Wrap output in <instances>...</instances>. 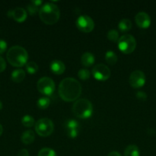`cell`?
<instances>
[{
    "label": "cell",
    "mask_w": 156,
    "mask_h": 156,
    "mask_svg": "<svg viewBox=\"0 0 156 156\" xmlns=\"http://www.w3.org/2000/svg\"><path fill=\"white\" fill-rule=\"evenodd\" d=\"M82 87L80 83L73 78H65L59 85V94L65 101H73L80 96Z\"/></svg>",
    "instance_id": "1"
},
{
    "label": "cell",
    "mask_w": 156,
    "mask_h": 156,
    "mask_svg": "<svg viewBox=\"0 0 156 156\" xmlns=\"http://www.w3.org/2000/svg\"><path fill=\"white\" fill-rule=\"evenodd\" d=\"M60 9L57 5L47 2L43 5L39 9V17L46 24H54L59 20Z\"/></svg>",
    "instance_id": "2"
},
{
    "label": "cell",
    "mask_w": 156,
    "mask_h": 156,
    "mask_svg": "<svg viewBox=\"0 0 156 156\" xmlns=\"http://www.w3.org/2000/svg\"><path fill=\"white\" fill-rule=\"evenodd\" d=\"M6 57L12 66L15 67H21L27 62L28 54L24 47L13 46L8 50Z\"/></svg>",
    "instance_id": "3"
},
{
    "label": "cell",
    "mask_w": 156,
    "mask_h": 156,
    "mask_svg": "<svg viewBox=\"0 0 156 156\" xmlns=\"http://www.w3.org/2000/svg\"><path fill=\"white\" fill-rule=\"evenodd\" d=\"M72 111L79 118H89L93 114V105L91 102L87 99H77L73 105Z\"/></svg>",
    "instance_id": "4"
},
{
    "label": "cell",
    "mask_w": 156,
    "mask_h": 156,
    "mask_svg": "<svg viewBox=\"0 0 156 156\" xmlns=\"http://www.w3.org/2000/svg\"><path fill=\"white\" fill-rule=\"evenodd\" d=\"M119 49L124 53H132L136 47V41L134 37L131 34H125L120 37L118 41Z\"/></svg>",
    "instance_id": "5"
},
{
    "label": "cell",
    "mask_w": 156,
    "mask_h": 156,
    "mask_svg": "<svg viewBox=\"0 0 156 156\" xmlns=\"http://www.w3.org/2000/svg\"><path fill=\"white\" fill-rule=\"evenodd\" d=\"M54 126L49 118H41L35 123V131L41 136H48L54 132Z\"/></svg>",
    "instance_id": "6"
},
{
    "label": "cell",
    "mask_w": 156,
    "mask_h": 156,
    "mask_svg": "<svg viewBox=\"0 0 156 156\" xmlns=\"http://www.w3.org/2000/svg\"><path fill=\"white\" fill-rule=\"evenodd\" d=\"M38 90L45 95H51L55 89L54 82L49 77H42L37 82Z\"/></svg>",
    "instance_id": "7"
},
{
    "label": "cell",
    "mask_w": 156,
    "mask_h": 156,
    "mask_svg": "<svg viewBox=\"0 0 156 156\" xmlns=\"http://www.w3.org/2000/svg\"><path fill=\"white\" fill-rule=\"evenodd\" d=\"M76 25L81 31L89 33L94 28V21L88 15H80L76 19Z\"/></svg>",
    "instance_id": "8"
},
{
    "label": "cell",
    "mask_w": 156,
    "mask_h": 156,
    "mask_svg": "<svg viewBox=\"0 0 156 156\" xmlns=\"http://www.w3.org/2000/svg\"><path fill=\"white\" fill-rule=\"evenodd\" d=\"M110 69L107 66L104 64H97L92 69V74L93 77L99 81H105L110 78Z\"/></svg>",
    "instance_id": "9"
},
{
    "label": "cell",
    "mask_w": 156,
    "mask_h": 156,
    "mask_svg": "<svg viewBox=\"0 0 156 156\" xmlns=\"http://www.w3.org/2000/svg\"><path fill=\"white\" fill-rule=\"evenodd\" d=\"M129 84L133 88H141L145 83V76L141 70H135L130 74Z\"/></svg>",
    "instance_id": "10"
},
{
    "label": "cell",
    "mask_w": 156,
    "mask_h": 156,
    "mask_svg": "<svg viewBox=\"0 0 156 156\" xmlns=\"http://www.w3.org/2000/svg\"><path fill=\"white\" fill-rule=\"evenodd\" d=\"M65 128L67 135L70 138H75L77 136L80 130V124L76 120L70 119L66 121Z\"/></svg>",
    "instance_id": "11"
},
{
    "label": "cell",
    "mask_w": 156,
    "mask_h": 156,
    "mask_svg": "<svg viewBox=\"0 0 156 156\" xmlns=\"http://www.w3.org/2000/svg\"><path fill=\"white\" fill-rule=\"evenodd\" d=\"M136 22L139 27L142 28H147L151 24V18L150 16L145 12H139L136 15Z\"/></svg>",
    "instance_id": "12"
},
{
    "label": "cell",
    "mask_w": 156,
    "mask_h": 156,
    "mask_svg": "<svg viewBox=\"0 0 156 156\" xmlns=\"http://www.w3.org/2000/svg\"><path fill=\"white\" fill-rule=\"evenodd\" d=\"M28 14L24 9L21 7H17L12 10V18L18 22H22L27 18Z\"/></svg>",
    "instance_id": "13"
},
{
    "label": "cell",
    "mask_w": 156,
    "mask_h": 156,
    "mask_svg": "<svg viewBox=\"0 0 156 156\" xmlns=\"http://www.w3.org/2000/svg\"><path fill=\"white\" fill-rule=\"evenodd\" d=\"M50 69L54 73L57 75H61L65 71V65L64 62L58 59H55L50 62Z\"/></svg>",
    "instance_id": "14"
},
{
    "label": "cell",
    "mask_w": 156,
    "mask_h": 156,
    "mask_svg": "<svg viewBox=\"0 0 156 156\" xmlns=\"http://www.w3.org/2000/svg\"><path fill=\"white\" fill-rule=\"evenodd\" d=\"M95 62V57L93 53L90 52H86L81 56V62L84 66H90Z\"/></svg>",
    "instance_id": "15"
},
{
    "label": "cell",
    "mask_w": 156,
    "mask_h": 156,
    "mask_svg": "<svg viewBox=\"0 0 156 156\" xmlns=\"http://www.w3.org/2000/svg\"><path fill=\"white\" fill-rule=\"evenodd\" d=\"M35 133L31 129H28V130L24 131L22 134H21V142L24 144H30V143H33L35 140Z\"/></svg>",
    "instance_id": "16"
},
{
    "label": "cell",
    "mask_w": 156,
    "mask_h": 156,
    "mask_svg": "<svg viewBox=\"0 0 156 156\" xmlns=\"http://www.w3.org/2000/svg\"><path fill=\"white\" fill-rule=\"evenodd\" d=\"M24 77H25V73L21 69H18L14 70L11 75V79L13 82H21L24 80Z\"/></svg>",
    "instance_id": "17"
},
{
    "label": "cell",
    "mask_w": 156,
    "mask_h": 156,
    "mask_svg": "<svg viewBox=\"0 0 156 156\" xmlns=\"http://www.w3.org/2000/svg\"><path fill=\"white\" fill-rule=\"evenodd\" d=\"M140 155V151L136 145H129L125 148L124 151V156H139Z\"/></svg>",
    "instance_id": "18"
},
{
    "label": "cell",
    "mask_w": 156,
    "mask_h": 156,
    "mask_svg": "<svg viewBox=\"0 0 156 156\" xmlns=\"http://www.w3.org/2000/svg\"><path fill=\"white\" fill-rule=\"evenodd\" d=\"M119 28L122 32L128 31L132 28V21L128 18H123L119 21Z\"/></svg>",
    "instance_id": "19"
},
{
    "label": "cell",
    "mask_w": 156,
    "mask_h": 156,
    "mask_svg": "<svg viewBox=\"0 0 156 156\" xmlns=\"http://www.w3.org/2000/svg\"><path fill=\"white\" fill-rule=\"evenodd\" d=\"M105 59L109 64H110V65H114L117 62L118 57L114 52L111 51V50H109V51H107L106 53Z\"/></svg>",
    "instance_id": "20"
},
{
    "label": "cell",
    "mask_w": 156,
    "mask_h": 156,
    "mask_svg": "<svg viewBox=\"0 0 156 156\" xmlns=\"http://www.w3.org/2000/svg\"><path fill=\"white\" fill-rule=\"evenodd\" d=\"M50 101L47 97H41L37 101L38 107L41 109H46L50 105Z\"/></svg>",
    "instance_id": "21"
},
{
    "label": "cell",
    "mask_w": 156,
    "mask_h": 156,
    "mask_svg": "<svg viewBox=\"0 0 156 156\" xmlns=\"http://www.w3.org/2000/svg\"><path fill=\"white\" fill-rule=\"evenodd\" d=\"M21 123L26 127H32L35 125V119L31 115H24L21 118Z\"/></svg>",
    "instance_id": "22"
},
{
    "label": "cell",
    "mask_w": 156,
    "mask_h": 156,
    "mask_svg": "<svg viewBox=\"0 0 156 156\" xmlns=\"http://www.w3.org/2000/svg\"><path fill=\"white\" fill-rule=\"evenodd\" d=\"M26 69H27L28 73L30 74H35L38 70V66L34 61H30L26 64Z\"/></svg>",
    "instance_id": "23"
},
{
    "label": "cell",
    "mask_w": 156,
    "mask_h": 156,
    "mask_svg": "<svg viewBox=\"0 0 156 156\" xmlns=\"http://www.w3.org/2000/svg\"><path fill=\"white\" fill-rule=\"evenodd\" d=\"M38 156H57V154L54 149L50 148H43L38 152Z\"/></svg>",
    "instance_id": "24"
},
{
    "label": "cell",
    "mask_w": 156,
    "mask_h": 156,
    "mask_svg": "<svg viewBox=\"0 0 156 156\" xmlns=\"http://www.w3.org/2000/svg\"><path fill=\"white\" fill-rule=\"evenodd\" d=\"M107 38L109 40H110L111 41L116 42L119 39V32L116 30H114V29H112V30H109V32L107 33Z\"/></svg>",
    "instance_id": "25"
},
{
    "label": "cell",
    "mask_w": 156,
    "mask_h": 156,
    "mask_svg": "<svg viewBox=\"0 0 156 156\" xmlns=\"http://www.w3.org/2000/svg\"><path fill=\"white\" fill-rule=\"evenodd\" d=\"M77 76L81 80H87L90 76V72L87 69H81L78 71Z\"/></svg>",
    "instance_id": "26"
},
{
    "label": "cell",
    "mask_w": 156,
    "mask_h": 156,
    "mask_svg": "<svg viewBox=\"0 0 156 156\" xmlns=\"http://www.w3.org/2000/svg\"><path fill=\"white\" fill-rule=\"evenodd\" d=\"M27 10L28 12H29L30 15H35L36 12H38L39 11V9H38V6L34 4L32 2H31V3H29L27 5Z\"/></svg>",
    "instance_id": "27"
},
{
    "label": "cell",
    "mask_w": 156,
    "mask_h": 156,
    "mask_svg": "<svg viewBox=\"0 0 156 156\" xmlns=\"http://www.w3.org/2000/svg\"><path fill=\"white\" fill-rule=\"evenodd\" d=\"M136 96L137 98V99H139L140 101H145L147 99V94L142 91H137L136 94Z\"/></svg>",
    "instance_id": "28"
},
{
    "label": "cell",
    "mask_w": 156,
    "mask_h": 156,
    "mask_svg": "<svg viewBox=\"0 0 156 156\" xmlns=\"http://www.w3.org/2000/svg\"><path fill=\"white\" fill-rule=\"evenodd\" d=\"M7 49V43L4 40H0V54L3 53Z\"/></svg>",
    "instance_id": "29"
},
{
    "label": "cell",
    "mask_w": 156,
    "mask_h": 156,
    "mask_svg": "<svg viewBox=\"0 0 156 156\" xmlns=\"http://www.w3.org/2000/svg\"><path fill=\"white\" fill-rule=\"evenodd\" d=\"M6 68V62L5 59L0 56V73L4 71Z\"/></svg>",
    "instance_id": "30"
},
{
    "label": "cell",
    "mask_w": 156,
    "mask_h": 156,
    "mask_svg": "<svg viewBox=\"0 0 156 156\" xmlns=\"http://www.w3.org/2000/svg\"><path fill=\"white\" fill-rule=\"evenodd\" d=\"M17 156H29V152H28V151L25 149H21V150L18 152Z\"/></svg>",
    "instance_id": "31"
},
{
    "label": "cell",
    "mask_w": 156,
    "mask_h": 156,
    "mask_svg": "<svg viewBox=\"0 0 156 156\" xmlns=\"http://www.w3.org/2000/svg\"><path fill=\"white\" fill-rule=\"evenodd\" d=\"M107 156H122L120 155L119 152H118L117 151H113V152H110V153L107 155Z\"/></svg>",
    "instance_id": "32"
},
{
    "label": "cell",
    "mask_w": 156,
    "mask_h": 156,
    "mask_svg": "<svg viewBox=\"0 0 156 156\" xmlns=\"http://www.w3.org/2000/svg\"><path fill=\"white\" fill-rule=\"evenodd\" d=\"M32 2L34 3V4L38 6H39L40 5L42 4V1H41V0H33V1Z\"/></svg>",
    "instance_id": "33"
},
{
    "label": "cell",
    "mask_w": 156,
    "mask_h": 156,
    "mask_svg": "<svg viewBox=\"0 0 156 156\" xmlns=\"http://www.w3.org/2000/svg\"><path fill=\"white\" fill-rule=\"evenodd\" d=\"M7 15H8V16L9 17H12V10H9V12H8V13H7Z\"/></svg>",
    "instance_id": "34"
},
{
    "label": "cell",
    "mask_w": 156,
    "mask_h": 156,
    "mask_svg": "<svg viewBox=\"0 0 156 156\" xmlns=\"http://www.w3.org/2000/svg\"><path fill=\"white\" fill-rule=\"evenodd\" d=\"M2 133H3V127H2V126L1 123H0V136L2 134Z\"/></svg>",
    "instance_id": "35"
},
{
    "label": "cell",
    "mask_w": 156,
    "mask_h": 156,
    "mask_svg": "<svg viewBox=\"0 0 156 156\" xmlns=\"http://www.w3.org/2000/svg\"><path fill=\"white\" fill-rule=\"evenodd\" d=\"M2 103L0 101V110H2Z\"/></svg>",
    "instance_id": "36"
}]
</instances>
